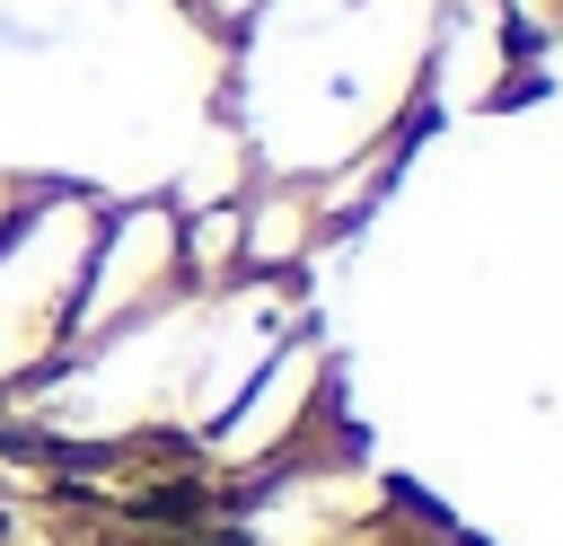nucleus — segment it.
<instances>
[{"label": "nucleus", "instance_id": "1", "mask_svg": "<svg viewBox=\"0 0 563 546\" xmlns=\"http://www.w3.org/2000/svg\"><path fill=\"white\" fill-rule=\"evenodd\" d=\"M132 511L158 520V528H185V520H202V493H194V484H158V493H141Z\"/></svg>", "mask_w": 563, "mask_h": 546}]
</instances>
